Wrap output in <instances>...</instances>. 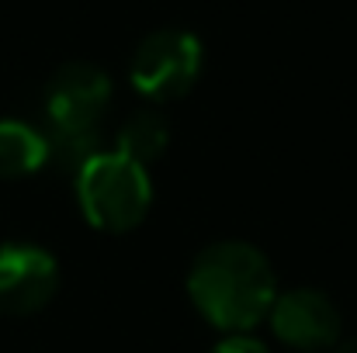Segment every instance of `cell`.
<instances>
[{"instance_id":"obj_1","label":"cell","mask_w":357,"mask_h":353,"mask_svg":"<svg viewBox=\"0 0 357 353\" xmlns=\"http://www.w3.org/2000/svg\"><path fill=\"white\" fill-rule=\"evenodd\" d=\"M188 295L195 308L226 333H246L267 319L278 288L267 256L239 239L212 242L202 249L188 274Z\"/></svg>"},{"instance_id":"obj_2","label":"cell","mask_w":357,"mask_h":353,"mask_svg":"<svg viewBox=\"0 0 357 353\" xmlns=\"http://www.w3.org/2000/svg\"><path fill=\"white\" fill-rule=\"evenodd\" d=\"M112 104V80L94 63H66L45 84V142L49 159L63 170H80L101 152V115Z\"/></svg>"},{"instance_id":"obj_3","label":"cell","mask_w":357,"mask_h":353,"mask_svg":"<svg viewBox=\"0 0 357 353\" xmlns=\"http://www.w3.org/2000/svg\"><path fill=\"white\" fill-rule=\"evenodd\" d=\"M77 201L94 229L128 233L146 219L153 205V184L142 163L112 149L91 156L77 170Z\"/></svg>"},{"instance_id":"obj_4","label":"cell","mask_w":357,"mask_h":353,"mask_svg":"<svg viewBox=\"0 0 357 353\" xmlns=\"http://www.w3.org/2000/svg\"><path fill=\"white\" fill-rule=\"evenodd\" d=\"M202 42L195 31H184V28H160V31H149L135 52H132V66H128V77H132V87L146 97V101H177L184 97L198 73H202Z\"/></svg>"},{"instance_id":"obj_5","label":"cell","mask_w":357,"mask_h":353,"mask_svg":"<svg viewBox=\"0 0 357 353\" xmlns=\"http://www.w3.org/2000/svg\"><path fill=\"white\" fill-rule=\"evenodd\" d=\"M59 288L56 256L31 242L0 246V312L31 315L52 301Z\"/></svg>"},{"instance_id":"obj_6","label":"cell","mask_w":357,"mask_h":353,"mask_svg":"<svg viewBox=\"0 0 357 353\" xmlns=\"http://www.w3.org/2000/svg\"><path fill=\"white\" fill-rule=\"evenodd\" d=\"M267 319L274 336L295 350H326L340 336V312L330 301V295L316 288H295L278 295Z\"/></svg>"},{"instance_id":"obj_7","label":"cell","mask_w":357,"mask_h":353,"mask_svg":"<svg viewBox=\"0 0 357 353\" xmlns=\"http://www.w3.org/2000/svg\"><path fill=\"white\" fill-rule=\"evenodd\" d=\"M45 163H49L45 132H38L17 118H0V177H7V180L31 177Z\"/></svg>"},{"instance_id":"obj_8","label":"cell","mask_w":357,"mask_h":353,"mask_svg":"<svg viewBox=\"0 0 357 353\" xmlns=\"http://www.w3.org/2000/svg\"><path fill=\"white\" fill-rule=\"evenodd\" d=\"M170 142V128H167V118L160 111H135L132 118H125V125L119 128V139H115V152L135 159V163H153L156 156H163Z\"/></svg>"},{"instance_id":"obj_9","label":"cell","mask_w":357,"mask_h":353,"mask_svg":"<svg viewBox=\"0 0 357 353\" xmlns=\"http://www.w3.org/2000/svg\"><path fill=\"white\" fill-rule=\"evenodd\" d=\"M212 353H267V347L260 340L246 336V333H229L226 340H219L212 347Z\"/></svg>"},{"instance_id":"obj_10","label":"cell","mask_w":357,"mask_h":353,"mask_svg":"<svg viewBox=\"0 0 357 353\" xmlns=\"http://www.w3.org/2000/svg\"><path fill=\"white\" fill-rule=\"evenodd\" d=\"M333 353H357V340H351V343H344V347H337Z\"/></svg>"}]
</instances>
